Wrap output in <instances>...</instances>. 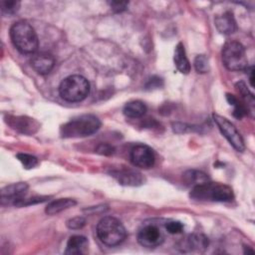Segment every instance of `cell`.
Masks as SVG:
<instances>
[{"label":"cell","mask_w":255,"mask_h":255,"mask_svg":"<svg viewBox=\"0 0 255 255\" xmlns=\"http://www.w3.org/2000/svg\"><path fill=\"white\" fill-rule=\"evenodd\" d=\"M10 37L13 45L23 54H32L38 49L37 34L27 21L21 20L14 23L10 28Z\"/></svg>","instance_id":"cell-1"},{"label":"cell","mask_w":255,"mask_h":255,"mask_svg":"<svg viewBox=\"0 0 255 255\" xmlns=\"http://www.w3.org/2000/svg\"><path fill=\"white\" fill-rule=\"evenodd\" d=\"M101 127V121L94 115H82L72 119L60 128V134L65 138L89 136Z\"/></svg>","instance_id":"cell-2"},{"label":"cell","mask_w":255,"mask_h":255,"mask_svg":"<svg viewBox=\"0 0 255 255\" xmlns=\"http://www.w3.org/2000/svg\"><path fill=\"white\" fill-rule=\"evenodd\" d=\"M190 197L200 201L208 200L217 202H229L234 198V194L230 186L223 183L210 182L208 180L193 186L190 192Z\"/></svg>","instance_id":"cell-3"},{"label":"cell","mask_w":255,"mask_h":255,"mask_svg":"<svg viewBox=\"0 0 255 255\" xmlns=\"http://www.w3.org/2000/svg\"><path fill=\"white\" fill-rule=\"evenodd\" d=\"M97 235L104 244L117 246L126 239L127 231L120 220L112 216H106L97 225Z\"/></svg>","instance_id":"cell-4"},{"label":"cell","mask_w":255,"mask_h":255,"mask_svg":"<svg viewBox=\"0 0 255 255\" xmlns=\"http://www.w3.org/2000/svg\"><path fill=\"white\" fill-rule=\"evenodd\" d=\"M59 93L60 96L67 102H81L88 97L90 93V84L83 76H69L61 82Z\"/></svg>","instance_id":"cell-5"},{"label":"cell","mask_w":255,"mask_h":255,"mask_svg":"<svg viewBox=\"0 0 255 255\" xmlns=\"http://www.w3.org/2000/svg\"><path fill=\"white\" fill-rule=\"evenodd\" d=\"M222 61L230 71H246L248 60L245 48L237 41H227L222 48Z\"/></svg>","instance_id":"cell-6"},{"label":"cell","mask_w":255,"mask_h":255,"mask_svg":"<svg viewBox=\"0 0 255 255\" xmlns=\"http://www.w3.org/2000/svg\"><path fill=\"white\" fill-rule=\"evenodd\" d=\"M213 121L218 127L220 132L224 135V137L229 141V143L239 152H242L245 149L244 140L235 128V126L229 122L226 118L219 116L217 114H213Z\"/></svg>","instance_id":"cell-7"},{"label":"cell","mask_w":255,"mask_h":255,"mask_svg":"<svg viewBox=\"0 0 255 255\" xmlns=\"http://www.w3.org/2000/svg\"><path fill=\"white\" fill-rule=\"evenodd\" d=\"M5 122L13 129L24 133V134H34L40 128V124L30 117L26 116H6Z\"/></svg>","instance_id":"cell-8"},{"label":"cell","mask_w":255,"mask_h":255,"mask_svg":"<svg viewBox=\"0 0 255 255\" xmlns=\"http://www.w3.org/2000/svg\"><path fill=\"white\" fill-rule=\"evenodd\" d=\"M28 187L26 182H17L6 185L1 189V204L16 206V204L25 197Z\"/></svg>","instance_id":"cell-9"},{"label":"cell","mask_w":255,"mask_h":255,"mask_svg":"<svg viewBox=\"0 0 255 255\" xmlns=\"http://www.w3.org/2000/svg\"><path fill=\"white\" fill-rule=\"evenodd\" d=\"M137 241L143 247L153 248L161 245L164 241V237L157 226L148 224L139 229L137 233Z\"/></svg>","instance_id":"cell-10"},{"label":"cell","mask_w":255,"mask_h":255,"mask_svg":"<svg viewBox=\"0 0 255 255\" xmlns=\"http://www.w3.org/2000/svg\"><path fill=\"white\" fill-rule=\"evenodd\" d=\"M130 160L133 165L148 169L153 166L155 156L153 150L145 144H137L130 151Z\"/></svg>","instance_id":"cell-11"},{"label":"cell","mask_w":255,"mask_h":255,"mask_svg":"<svg viewBox=\"0 0 255 255\" xmlns=\"http://www.w3.org/2000/svg\"><path fill=\"white\" fill-rule=\"evenodd\" d=\"M111 174L123 185L138 186L144 182V177L140 172H137L135 170L128 169V168L116 169V170H113Z\"/></svg>","instance_id":"cell-12"},{"label":"cell","mask_w":255,"mask_h":255,"mask_svg":"<svg viewBox=\"0 0 255 255\" xmlns=\"http://www.w3.org/2000/svg\"><path fill=\"white\" fill-rule=\"evenodd\" d=\"M55 65V59L51 54L39 53L31 60L32 68L40 75H46L51 72Z\"/></svg>","instance_id":"cell-13"},{"label":"cell","mask_w":255,"mask_h":255,"mask_svg":"<svg viewBox=\"0 0 255 255\" xmlns=\"http://www.w3.org/2000/svg\"><path fill=\"white\" fill-rule=\"evenodd\" d=\"M215 26L221 34H225V35L232 34L237 29V25L233 17V14L229 11L215 18Z\"/></svg>","instance_id":"cell-14"},{"label":"cell","mask_w":255,"mask_h":255,"mask_svg":"<svg viewBox=\"0 0 255 255\" xmlns=\"http://www.w3.org/2000/svg\"><path fill=\"white\" fill-rule=\"evenodd\" d=\"M88 245H89V242L85 236H82V235L71 236L68 240L65 254H70V255L84 254L88 250Z\"/></svg>","instance_id":"cell-15"},{"label":"cell","mask_w":255,"mask_h":255,"mask_svg":"<svg viewBox=\"0 0 255 255\" xmlns=\"http://www.w3.org/2000/svg\"><path fill=\"white\" fill-rule=\"evenodd\" d=\"M173 61L175 64L176 69L181 74H188L190 72V64L185 54V49L182 43H178L174 50V56Z\"/></svg>","instance_id":"cell-16"},{"label":"cell","mask_w":255,"mask_h":255,"mask_svg":"<svg viewBox=\"0 0 255 255\" xmlns=\"http://www.w3.org/2000/svg\"><path fill=\"white\" fill-rule=\"evenodd\" d=\"M208 246V238L203 234H191L186 238L184 247L182 249H187L189 251L201 252L205 250Z\"/></svg>","instance_id":"cell-17"},{"label":"cell","mask_w":255,"mask_h":255,"mask_svg":"<svg viewBox=\"0 0 255 255\" xmlns=\"http://www.w3.org/2000/svg\"><path fill=\"white\" fill-rule=\"evenodd\" d=\"M76 203L77 202L72 198H59L57 200H53L52 202H50L46 206L45 212L49 215H54L65 209L75 206Z\"/></svg>","instance_id":"cell-18"},{"label":"cell","mask_w":255,"mask_h":255,"mask_svg":"<svg viewBox=\"0 0 255 255\" xmlns=\"http://www.w3.org/2000/svg\"><path fill=\"white\" fill-rule=\"evenodd\" d=\"M146 112V106L140 101H131L126 104L124 108V115L130 119H137L142 117Z\"/></svg>","instance_id":"cell-19"},{"label":"cell","mask_w":255,"mask_h":255,"mask_svg":"<svg viewBox=\"0 0 255 255\" xmlns=\"http://www.w3.org/2000/svg\"><path fill=\"white\" fill-rule=\"evenodd\" d=\"M183 177L186 184L192 185V187L209 180L207 174L198 170H188L184 173Z\"/></svg>","instance_id":"cell-20"},{"label":"cell","mask_w":255,"mask_h":255,"mask_svg":"<svg viewBox=\"0 0 255 255\" xmlns=\"http://www.w3.org/2000/svg\"><path fill=\"white\" fill-rule=\"evenodd\" d=\"M226 99L228 101V103L232 106H234V111H233V116L237 119H241L242 117H244L247 114V109L246 107L239 102V100L231 94H227L226 95Z\"/></svg>","instance_id":"cell-21"},{"label":"cell","mask_w":255,"mask_h":255,"mask_svg":"<svg viewBox=\"0 0 255 255\" xmlns=\"http://www.w3.org/2000/svg\"><path fill=\"white\" fill-rule=\"evenodd\" d=\"M21 3L19 1H8V0H2L0 3V9L2 15L11 16L18 12L20 8Z\"/></svg>","instance_id":"cell-22"},{"label":"cell","mask_w":255,"mask_h":255,"mask_svg":"<svg viewBox=\"0 0 255 255\" xmlns=\"http://www.w3.org/2000/svg\"><path fill=\"white\" fill-rule=\"evenodd\" d=\"M17 158L19 159V161L23 164V166L26 169L34 168L39 163L37 157H35L34 155H31V154H28V153H18Z\"/></svg>","instance_id":"cell-23"},{"label":"cell","mask_w":255,"mask_h":255,"mask_svg":"<svg viewBox=\"0 0 255 255\" xmlns=\"http://www.w3.org/2000/svg\"><path fill=\"white\" fill-rule=\"evenodd\" d=\"M194 68H195L196 72L199 74L207 73L209 70L207 58L204 55L196 56V58L194 60Z\"/></svg>","instance_id":"cell-24"},{"label":"cell","mask_w":255,"mask_h":255,"mask_svg":"<svg viewBox=\"0 0 255 255\" xmlns=\"http://www.w3.org/2000/svg\"><path fill=\"white\" fill-rule=\"evenodd\" d=\"M50 198V196H34V197H30V198H23L21 199L16 206L17 207H23V206H28V205H33V204H37V203H42L47 201Z\"/></svg>","instance_id":"cell-25"},{"label":"cell","mask_w":255,"mask_h":255,"mask_svg":"<svg viewBox=\"0 0 255 255\" xmlns=\"http://www.w3.org/2000/svg\"><path fill=\"white\" fill-rule=\"evenodd\" d=\"M67 227L70 229H81L86 225V218L83 216H76L74 218H71L66 223Z\"/></svg>","instance_id":"cell-26"},{"label":"cell","mask_w":255,"mask_h":255,"mask_svg":"<svg viewBox=\"0 0 255 255\" xmlns=\"http://www.w3.org/2000/svg\"><path fill=\"white\" fill-rule=\"evenodd\" d=\"M165 229L170 234H178L183 230V224L179 221H168L165 223Z\"/></svg>","instance_id":"cell-27"},{"label":"cell","mask_w":255,"mask_h":255,"mask_svg":"<svg viewBox=\"0 0 255 255\" xmlns=\"http://www.w3.org/2000/svg\"><path fill=\"white\" fill-rule=\"evenodd\" d=\"M96 151L100 154H104V155H111L114 153L115 148L110 145L109 143H100L98 145V147L96 148Z\"/></svg>","instance_id":"cell-28"},{"label":"cell","mask_w":255,"mask_h":255,"mask_svg":"<svg viewBox=\"0 0 255 255\" xmlns=\"http://www.w3.org/2000/svg\"><path fill=\"white\" fill-rule=\"evenodd\" d=\"M236 88H237V90L239 91V93H240V95H241L242 97L247 98V101H248V99H250V101H252V102L254 101L253 95L248 91V89L246 88V86H245V84H244L243 82L237 83V84H236Z\"/></svg>","instance_id":"cell-29"},{"label":"cell","mask_w":255,"mask_h":255,"mask_svg":"<svg viewBox=\"0 0 255 255\" xmlns=\"http://www.w3.org/2000/svg\"><path fill=\"white\" fill-rule=\"evenodd\" d=\"M111 8L115 11V12H123L127 9L128 2L127 1H112L110 2Z\"/></svg>","instance_id":"cell-30"},{"label":"cell","mask_w":255,"mask_h":255,"mask_svg":"<svg viewBox=\"0 0 255 255\" xmlns=\"http://www.w3.org/2000/svg\"><path fill=\"white\" fill-rule=\"evenodd\" d=\"M160 86H162V79L158 78V77H152L148 80V82L145 85V88L147 90H152V89H156L159 88Z\"/></svg>","instance_id":"cell-31"},{"label":"cell","mask_w":255,"mask_h":255,"mask_svg":"<svg viewBox=\"0 0 255 255\" xmlns=\"http://www.w3.org/2000/svg\"><path fill=\"white\" fill-rule=\"evenodd\" d=\"M246 71L249 73V81H250V85H251V87H253L254 86V84H253V81H254V76H253V74H254V68L251 66V67H248L247 69H246Z\"/></svg>","instance_id":"cell-32"}]
</instances>
